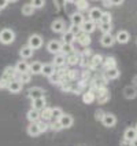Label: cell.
I'll use <instances>...</instances> for the list:
<instances>
[{
	"mask_svg": "<svg viewBox=\"0 0 137 146\" xmlns=\"http://www.w3.org/2000/svg\"><path fill=\"white\" fill-rule=\"evenodd\" d=\"M66 61L70 64V65H75L77 62H78V57L77 55H74V54H69V58H66Z\"/></svg>",
	"mask_w": 137,
	"mask_h": 146,
	"instance_id": "38",
	"label": "cell"
},
{
	"mask_svg": "<svg viewBox=\"0 0 137 146\" xmlns=\"http://www.w3.org/2000/svg\"><path fill=\"white\" fill-rule=\"evenodd\" d=\"M99 28H100V31L103 33H110L111 32V22L110 24H100Z\"/></svg>",
	"mask_w": 137,
	"mask_h": 146,
	"instance_id": "40",
	"label": "cell"
},
{
	"mask_svg": "<svg viewBox=\"0 0 137 146\" xmlns=\"http://www.w3.org/2000/svg\"><path fill=\"white\" fill-rule=\"evenodd\" d=\"M136 95H137L136 88H133V87H126V88H125V97L128 98V99L136 98Z\"/></svg>",
	"mask_w": 137,
	"mask_h": 146,
	"instance_id": "30",
	"label": "cell"
},
{
	"mask_svg": "<svg viewBox=\"0 0 137 146\" xmlns=\"http://www.w3.org/2000/svg\"><path fill=\"white\" fill-rule=\"evenodd\" d=\"M110 3H111V4H114V6H119V4H122V3H123V0H110Z\"/></svg>",
	"mask_w": 137,
	"mask_h": 146,
	"instance_id": "45",
	"label": "cell"
},
{
	"mask_svg": "<svg viewBox=\"0 0 137 146\" xmlns=\"http://www.w3.org/2000/svg\"><path fill=\"white\" fill-rule=\"evenodd\" d=\"M74 40H75V35L73 32H70V31H67V32L63 35V41L67 43V44H71Z\"/></svg>",
	"mask_w": 137,
	"mask_h": 146,
	"instance_id": "29",
	"label": "cell"
},
{
	"mask_svg": "<svg viewBox=\"0 0 137 146\" xmlns=\"http://www.w3.org/2000/svg\"><path fill=\"white\" fill-rule=\"evenodd\" d=\"M51 125H52V130H56V131L62 128V127L59 125V123H55V124H51Z\"/></svg>",
	"mask_w": 137,
	"mask_h": 146,
	"instance_id": "47",
	"label": "cell"
},
{
	"mask_svg": "<svg viewBox=\"0 0 137 146\" xmlns=\"http://www.w3.org/2000/svg\"><path fill=\"white\" fill-rule=\"evenodd\" d=\"M45 106H47V104H45V99H44V97L32 99V108H33V109H36V110H43Z\"/></svg>",
	"mask_w": 137,
	"mask_h": 146,
	"instance_id": "12",
	"label": "cell"
},
{
	"mask_svg": "<svg viewBox=\"0 0 137 146\" xmlns=\"http://www.w3.org/2000/svg\"><path fill=\"white\" fill-rule=\"evenodd\" d=\"M132 146H137V137L132 141Z\"/></svg>",
	"mask_w": 137,
	"mask_h": 146,
	"instance_id": "49",
	"label": "cell"
},
{
	"mask_svg": "<svg viewBox=\"0 0 137 146\" xmlns=\"http://www.w3.org/2000/svg\"><path fill=\"white\" fill-rule=\"evenodd\" d=\"M40 117L43 120H49V119H52V108H47V106H45V108L41 110Z\"/></svg>",
	"mask_w": 137,
	"mask_h": 146,
	"instance_id": "26",
	"label": "cell"
},
{
	"mask_svg": "<svg viewBox=\"0 0 137 146\" xmlns=\"http://www.w3.org/2000/svg\"><path fill=\"white\" fill-rule=\"evenodd\" d=\"M19 74H21V77H19V80L22 81V83H29V81H30V72L19 73Z\"/></svg>",
	"mask_w": 137,
	"mask_h": 146,
	"instance_id": "39",
	"label": "cell"
},
{
	"mask_svg": "<svg viewBox=\"0 0 137 146\" xmlns=\"http://www.w3.org/2000/svg\"><path fill=\"white\" fill-rule=\"evenodd\" d=\"M106 77L110 79V80L118 79V77H119V70L117 69V66H115V68H111V69H107V70H106Z\"/></svg>",
	"mask_w": 137,
	"mask_h": 146,
	"instance_id": "21",
	"label": "cell"
},
{
	"mask_svg": "<svg viewBox=\"0 0 137 146\" xmlns=\"http://www.w3.org/2000/svg\"><path fill=\"white\" fill-rule=\"evenodd\" d=\"M75 6H77V8L81 10V11H82V10H87V8H88V1H87V0H77V4H75Z\"/></svg>",
	"mask_w": 137,
	"mask_h": 146,
	"instance_id": "36",
	"label": "cell"
},
{
	"mask_svg": "<svg viewBox=\"0 0 137 146\" xmlns=\"http://www.w3.org/2000/svg\"><path fill=\"white\" fill-rule=\"evenodd\" d=\"M103 65H104L106 70H107V69L115 68V66H117V62H115V59H114L113 57H107L106 59H103Z\"/></svg>",
	"mask_w": 137,
	"mask_h": 146,
	"instance_id": "27",
	"label": "cell"
},
{
	"mask_svg": "<svg viewBox=\"0 0 137 146\" xmlns=\"http://www.w3.org/2000/svg\"><path fill=\"white\" fill-rule=\"evenodd\" d=\"M8 83H10V81L6 80L4 77H1V79H0V88H7Z\"/></svg>",
	"mask_w": 137,
	"mask_h": 146,
	"instance_id": "42",
	"label": "cell"
},
{
	"mask_svg": "<svg viewBox=\"0 0 137 146\" xmlns=\"http://www.w3.org/2000/svg\"><path fill=\"white\" fill-rule=\"evenodd\" d=\"M47 48H48V51L51 52V54H59L60 51H62V43L58 40H51L48 43V46H47Z\"/></svg>",
	"mask_w": 137,
	"mask_h": 146,
	"instance_id": "6",
	"label": "cell"
},
{
	"mask_svg": "<svg viewBox=\"0 0 137 146\" xmlns=\"http://www.w3.org/2000/svg\"><path fill=\"white\" fill-rule=\"evenodd\" d=\"M29 46L33 50H39L43 46V39H41L40 35H32L29 37Z\"/></svg>",
	"mask_w": 137,
	"mask_h": 146,
	"instance_id": "5",
	"label": "cell"
},
{
	"mask_svg": "<svg viewBox=\"0 0 137 146\" xmlns=\"http://www.w3.org/2000/svg\"><path fill=\"white\" fill-rule=\"evenodd\" d=\"M30 4H32L34 8H41V7H44L45 0H30Z\"/></svg>",
	"mask_w": 137,
	"mask_h": 146,
	"instance_id": "37",
	"label": "cell"
},
{
	"mask_svg": "<svg viewBox=\"0 0 137 146\" xmlns=\"http://www.w3.org/2000/svg\"><path fill=\"white\" fill-rule=\"evenodd\" d=\"M34 10H36V8L33 7L32 4H24V7H22V14H24V15H26V17L33 15Z\"/></svg>",
	"mask_w": 137,
	"mask_h": 146,
	"instance_id": "28",
	"label": "cell"
},
{
	"mask_svg": "<svg viewBox=\"0 0 137 146\" xmlns=\"http://www.w3.org/2000/svg\"><path fill=\"white\" fill-rule=\"evenodd\" d=\"M60 52H63L65 55H69V54H71V52H73L71 44H67V43L62 44V51H60Z\"/></svg>",
	"mask_w": 137,
	"mask_h": 146,
	"instance_id": "34",
	"label": "cell"
},
{
	"mask_svg": "<svg viewBox=\"0 0 137 146\" xmlns=\"http://www.w3.org/2000/svg\"><path fill=\"white\" fill-rule=\"evenodd\" d=\"M22 81L21 80H16V79H12V80L8 83L7 88L10 92H12V94H16V92H19L21 90H22Z\"/></svg>",
	"mask_w": 137,
	"mask_h": 146,
	"instance_id": "3",
	"label": "cell"
},
{
	"mask_svg": "<svg viewBox=\"0 0 137 146\" xmlns=\"http://www.w3.org/2000/svg\"><path fill=\"white\" fill-rule=\"evenodd\" d=\"M8 4V0H0V10H3V8H6Z\"/></svg>",
	"mask_w": 137,
	"mask_h": 146,
	"instance_id": "44",
	"label": "cell"
},
{
	"mask_svg": "<svg viewBox=\"0 0 137 146\" xmlns=\"http://www.w3.org/2000/svg\"><path fill=\"white\" fill-rule=\"evenodd\" d=\"M102 123H103L104 127H114L117 124V117L113 113H104L103 119H102Z\"/></svg>",
	"mask_w": 137,
	"mask_h": 146,
	"instance_id": "4",
	"label": "cell"
},
{
	"mask_svg": "<svg viewBox=\"0 0 137 146\" xmlns=\"http://www.w3.org/2000/svg\"><path fill=\"white\" fill-rule=\"evenodd\" d=\"M28 134L30 137H37L40 135V128H39V123L34 121V123H30V125H28Z\"/></svg>",
	"mask_w": 137,
	"mask_h": 146,
	"instance_id": "14",
	"label": "cell"
},
{
	"mask_svg": "<svg viewBox=\"0 0 137 146\" xmlns=\"http://www.w3.org/2000/svg\"><path fill=\"white\" fill-rule=\"evenodd\" d=\"M15 70H16V73L29 72V65H28L25 61H19V62H18V64L15 65Z\"/></svg>",
	"mask_w": 137,
	"mask_h": 146,
	"instance_id": "25",
	"label": "cell"
},
{
	"mask_svg": "<svg viewBox=\"0 0 137 146\" xmlns=\"http://www.w3.org/2000/svg\"><path fill=\"white\" fill-rule=\"evenodd\" d=\"M19 55L22 58H30L33 55V48L28 44V46H25V47H22L21 48V51H19Z\"/></svg>",
	"mask_w": 137,
	"mask_h": 146,
	"instance_id": "23",
	"label": "cell"
},
{
	"mask_svg": "<svg viewBox=\"0 0 137 146\" xmlns=\"http://www.w3.org/2000/svg\"><path fill=\"white\" fill-rule=\"evenodd\" d=\"M102 14H103V11H102L100 8H97V7L90 8V10H89V19L93 21V22H99Z\"/></svg>",
	"mask_w": 137,
	"mask_h": 146,
	"instance_id": "8",
	"label": "cell"
},
{
	"mask_svg": "<svg viewBox=\"0 0 137 146\" xmlns=\"http://www.w3.org/2000/svg\"><path fill=\"white\" fill-rule=\"evenodd\" d=\"M110 22H111V15H110L108 13H103L102 17H100L99 24H110Z\"/></svg>",
	"mask_w": 137,
	"mask_h": 146,
	"instance_id": "33",
	"label": "cell"
},
{
	"mask_svg": "<svg viewBox=\"0 0 137 146\" xmlns=\"http://www.w3.org/2000/svg\"><path fill=\"white\" fill-rule=\"evenodd\" d=\"M84 21H85V19H84V15H82L81 13H74V14H71V24L73 25L81 26Z\"/></svg>",
	"mask_w": 137,
	"mask_h": 146,
	"instance_id": "20",
	"label": "cell"
},
{
	"mask_svg": "<svg viewBox=\"0 0 137 146\" xmlns=\"http://www.w3.org/2000/svg\"><path fill=\"white\" fill-rule=\"evenodd\" d=\"M73 117L70 116V114H62L59 119H58V123H59V125L62 127V128H70L73 125Z\"/></svg>",
	"mask_w": 137,
	"mask_h": 146,
	"instance_id": "2",
	"label": "cell"
},
{
	"mask_svg": "<svg viewBox=\"0 0 137 146\" xmlns=\"http://www.w3.org/2000/svg\"><path fill=\"white\" fill-rule=\"evenodd\" d=\"M63 114V110L60 108H52V119H59L60 116Z\"/></svg>",
	"mask_w": 137,
	"mask_h": 146,
	"instance_id": "35",
	"label": "cell"
},
{
	"mask_svg": "<svg viewBox=\"0 0 137 146\" xmlns=\"http://www.w3.org/2000/svg\"><path fill=\"white\" fill-rule=\"evenodd\" d=\"M10 1H11V3H14V1H16V0H8V3H10Z\"/></svg>",
	"mask_w": 137,
	"mask_h": 146,
	"instance_id": "50",
	"label": "cell"
},
{
	"mask_svg": "<svg viewBox=\"0 0 137 146\" xmlns=\"http://www.w3.org/2000/svg\"><path fill=\"white\" fill-rule=\"evenodd\" d=\"M51 29L56 33L63 32V31H65V21H63V19H55V21L52 22V25H51Z\"/></svg>",
	"mask_w": 137,
	"mask_h": 146,
	"instance_id": "13",
	"label": "cell"
},
{
	"mask_svg": "<svg viewBox=\"0 0 137 146\" xmlns=\"http://www.w3.org/2000/svg\"><path fill=\"white\" fill-rule=\"evenodd\" d=\"M95 29H96V25H95L93 21H90V19H89V21H84L82 25H81V31L84 33H88V35L92 33Z\"/></svg>",
	"mask_w": 137,
	"mask_h": 146,
	"instance_id": "9",
	"label": "cell"
},
{
	"mask_svg": "<svg viewBox=\"0 0 137 146\" xmlns=\"http://www.w3.org/2000/svg\"><path fill=\"white\" fill-rule=\"evenodd\" d=\"M121 146H132V142L130 141H126V139H123L121 142Z\"/></svg>",
	"mask_w": 137,
	"mask_h": 146,
	"instance_id": "46",
	"label": "cell"
},
{
	"mask_svg": "<svg viewBox=\"0 0 137 146\" xmlns=\"http://www.w3.org/2000/svg\"><path fill=\"white\" fill-rule=\"evenodd\" d=\"M41 73H43L44 76L51 77V76L55 73V66H54V64H45V65H43V70H41Z\"/></svg>",
	"mask_w": 137,
	"mask_h": 146,
	"instance_id": "17",
	"label": "cell"
},
{
	"mask_svg": "<svg viewBox=\"0 0 137 146\" xmlns=\"http://www.w3.org/2000/svg\"><path fill=\"white\" fill-rule=\"evenodd\" d=\"M97 116H96V119H100V120H102V119H103V116H102V114H104L103 113V112H97Z\"/></svg>",
	"mask_w": 137,
	"mask_h": 146,
	"instance_id": "48",
	"label": "cell"
},
{
	"mask_svg": "<svg viewBox=\"0 0 137 146\" xmlns=\"http://www.w3.org/2000/svg\"><path fill=\"white\" fill-rule=\"evenodd\" d=\"M66 62V55L65 54H55V59H54V66H62V65H65Z\"/></svg>",
	"mask_w": 137,
	"mask_h": 146,
	"instance_id": "24",
	"label": "cell"
},
{
	"mask_svg": "<svg viewBox=\"0 0 137 146\" xmlns=\"http://www.w3.org/2000/svg\"><path fill=\"white\" fill-rule=\"evenodd\" d=\"M93 99H95V94H93V92H85L84 97H82V101H84L85 104H92Z\"/></svg>",
	"mask_w": 137,
	"mask_h": 146,
	"instance_id": "32",
	"label": "cell"
},
{
	"mask_svg": "<svg viewBox=\"0 0 137 146\" xmlns=\"http://www.w3.org/2000/svg\"><path fill=\"white\" fill-rule=\"evenodd\" d=\"M100 43H102L103 47H111L115 43V37L111 36V33H103V36L100 39Z\"/></svg>",
	"mask_w": 137,
	"mask_h": 146,
	"instance_id": "7",
	"label": "cell"
},
{
	"mask_svg": "<svg viewBox=\"0 0 137 146\" xmlns=\"http://www.w3.org/2000/svg\"><path fill=\"white\" fill-rule=\"evenodd\" d=\"M80 29H81V26H77V25H73L71 28H70V32H73L75 36H77V33L80 32Z\"/></svg>",
	"mask_w": 137,
	"mask_h": 146,
	"instance_id": "43",
	"label": "cell"
},
{
	"mask_svg": "<svg viewBox=\"0 0 137 146\" xmlns=\"http://www.w3.org/2000/svg\"><path fill=\"white\" fill-rule=\"evenodd\" d=\"M28 95L30 99H36V98H41L44 97V90L40 88V87H33L28 91Z\"/></svg>",
	"mask_w": 137,
	"mask_h": 146,
	"instance_id": "10",
	"label": "cell"
},
{
	"mask_svg": "<svg viewBox=\"0 0 137 146\" xmlns=\"http://www.w3.org/2000/svg\"><path fill=\"white\" fill-rule=\"evenodd\" d=\"M37 123H39V121H37ZM48 125H49V124H47L45 121H40V123H39V128H40V132H45V131L49 128Z\"/></svg>",
	"mask_w": 137,
	"mask_h": 146,
	"instance_id": "41",
	"label": "cell"
},
{
	"mask_svg": "<svg viewBox=\"0 0 137 146\" xmlns=\"http://www.w3.org/2000/svg\"><path fill=\"white\" fill-rule=\"evenodd\" d=\"M137 137V130L136 128H132V127H129V128H126L125 130V132H123V139H126V141H133V139Z\"/></svg>",
	"mask_w": 137,
	"mask_h": 146,
	"instance_id": "15",
	"label": "cell"
},
{
	"mask_svg": "<svg viewBox=\"0 0 137 146\" xmlns=\"http://www.w3.org/2000/svg\"><path fill=\"white\" fill-rule=\"evenodd\" d=\"M129 39H130V35L128 31H119V32L117 33V36H115V40L118 41V43H121V44L128 43Z\"/></svg>",
	"mask_w": 137,
	"mask_h": 146,
	"instance_id": "11",
	"label": "cell"
},
{
	"mask_svg": "<svg viewBox=\"0 0 137 146\" xmlns=\"http://www.w3.org/2000/svg\"><path fill=\"white\" fill-rule=\"evenodd\" d=\"M14 40H15V35L11 29H3L0 32V41L3 44H11Z\"/></svg>",
	"mask_w": 137,
	"mask_h": 146,
	"instance_id": "1",
	"label": "cell"
},
{
	"mask_svg": "<svg viewBox=\"0 0 137 146\" xmlns=\"http://www.w3.org/2000/svg\"><path fill=\"white\" fill-rule=\"evenodd\" d=\"M92 68H97V66L103 65V57L102 55H95L92 58V62H90Z\"/></svg>",
	"mask_w": 137,
	"mask_h": 146,
	"instance_id": "31",
	"label": "cell"
},
{
	"mask_svg": "<svg viewBox=\"0 0 137 146\" xmlns=\"http://www.w3.org/2000/svg\"><path fill=\"white\" fill-rule=\"evenodd\" d=\"M41 70H43V64L39 62V61H36L32 65H29V72L33 73V74H39V73H41Z\"/></svg>",
	"mask_w": 137,
	"mask_h": 146,
	"instance_id": "19",
	"label": "cell"
},
{
	"mask_svg": "<svg viewBox=\"0 0 137 146\" xmlns=\"http://www.w3.org/2000/svg\"><path fill=\"white\" fill-rule=\"evenodd\" d=\"M28 120L30 123H34V121H39L40 120V110H36V109H30L28 112Z\"/></svg>",
	"mask_w": 137,
	"mask_h": 146,
	"instance_id": "16",
	"label": "cell"
},
{
	"mask_svg": "<svg viewBox=\"0 0 137 146\" xmlns=\"http://www.w3.org/2000/svg\"><path fill=\"white\" fill-rule=\"evenodd\" d=\"M15 73H16L15 68H10V66H8V68H6V70H4V73H3V77H4L6 80L11 81L12 79H14Z\"/></svg>",
	"mask_w": 137,
	"mask_h": 146,
	"instance_id": "22",
	"label": "cell"
},
{
	"mask_svg": "<svg viewBox=\"0 0 137 146\" xmlns=\"http://www.w3.org/2000/svg\"><path fill=\"white\" fill-rule=\"evenodd\" d=\"M75 39L80 41L81 46H89L90 44V37H89L88 33H81V35H78V36H75Z\"/></svg>",
	"mask_w": 137,
	"mask_h": 146,
	"instance_id": "18",
	"label": "cell"
},
{
	"mask_svg": "<svg viewBox=\"0 0 137 146\" xmlns=\"http://www.w3.org/2000/svg\"><path fill=\"white\" fill-rule=\"evenodd\" d=\"M136 130H137V125H136Z\"/></svg>",
	"mask_w": 137,
	"mask_h": 146,
	"instance_id": "51",
	"label": "cell"
}]
</instances>
